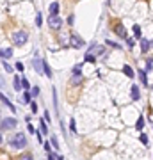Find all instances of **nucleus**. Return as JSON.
<instances>
[{"label":"nucleus","mask_w":153,"mask_h":160,"mask_svg":"<svg viewBox=\"0 0 153 160\" xmlns=\"http://www.w3.org/2000/svg\"><path fill=\"white\" fill-rule=\"evenodd\" d=\"M14 150H21V148H25L27 146V135L23 134V132H18L12 139H11V142H9Z\"/></svg>","instance_id":"obj_1"},{"label":"nucleus","mask_w":153,"mask_h":160,"mask_svg":"<svg viewBox=\"0 0 153 160\" xmlns=\"http://www.w3.org/2000/svg\"><path fill=\"white\" fill-rule=\"evenodd\" d=\"M27 39H29V32H27V30H16V32L12 34V43H14L16 46H23V45L27 43Z\"/></svg>","instance_id":"obj_2"},{"label":"nucleus","mask_w":153,"mask_h":160,"mask_svg":"<svg viewBox=\"0 0 153 160\" xmlns=\"http://www.w3.org/2000/svg\"><path fill=\"white\" fill-rule=\"evenodd\" d=\"M16 125H18V121L14 118H5V119L0 121V128L2 130H12V128H16Z\"/></svg>","instance_id":"obj_3"},{"label":"nucleus","mask_w":153,"mask_h":160,"mask_svg":"<svg viewBox=\"0 0 153 160\" xmlns=\"http://www.w3.org/2000/svg\"><path fill=\"white\" fill-rule=\"evenodd\" d=\"M48 27L53 28V30H59V28L62 27V20H61L59 16H50V18H48Z\"/></svg>","instance_id":"obj_4"},{"label":"nucleus","mask_w":153,"mask_h":160,"mask_svg":"<svg viewBox=\"0 0 153 160\" xmlns=\"http://www.w3.org/2000/svg\"><path fill=\"white\" fill-rule=\"evenodd\" d=\"M70 39H71V43H70V45H71L73 48H82V46L86 45V41H84L80 36H77V34H71V37H70Z\"/></svg>","instance_id":"obj_5"},{"label":"nucleus","mask_w":153,"mask_h":160,"mask_svg":"<svg viewBox=\"0 0 153 160\" xmlns=\"http://www.w3.org/2000/svg\"><path fill=\"white\" fill-rule=\"evenodd\" d=\"M32 66H34V71L36 73H43V61L39 57H34L32 59Z\"/></svg>","instance_id":"obj_6"},{"label":"nucleus","mask_w":153,"mask_h":160,"mask_svg":"<svg viewBox=\"0 0 153 160\" xmlns=\"http://www.w3.org/2000/svg\"><path fill=\"white\" fill-rule=\"evenodd\" d=\"M12 57V48L9 46V48H0V59H11Z\"/></svg>","instance_id":"obj_7"},{"label":"nucleus","mask_w":153,"mask_h":160,"mask_svg":"<svg viewBox=\"0 0 153 160\" xmlns=\"http://www.w3.org/2000/svg\"><path fill=\"white\" fill-rule=\"evenodd\" d=\"M48 12H50V16H59V4L52 2L50 7H48Z\"/></svg>","instance_id":"obj_8"},{"label":"nucleus","mask_w":153,"mask_h":160,"mask_svg":"<svg viewBox=\"0 0 153 160\" xmlns=\"http://www.w3.org/2000/svg\"><path fill=\"white\" fill-rule=\"evenodd\" d=\"M0 100H2V102H4V103H5V105L9 107V109H11V112H14V110H16V109H14V105L11 103V100H9V98H7V96H5V94L2 93V91H0Z\"/></svg>","instance_id":"obj_9"},{"label":"nucleus","mask_w":153,"mask_h":160,"mask_svg":"<svg viewBox=\"0 0 153 160\" xmlns=\"http://www.w3.org/2000/svg\"><path fill=\"white\" fill-rule=\"evenodd\" d=\"M20 102H21L23 105H27V103H30V102H32V94H30L29 91H25V93H23V96L20 98Z\"/></svg>","instance_id":"obj_10"},{"label":"nucleus","mask_w":153,"mask_h":160,"mask_svg":"<svg viewBox=\"0 0 153 160\" xmlns=\"http://www.w3.org/2000/svg\"><path fill=\"white\" fill-rule=\"evenodd\" d=\"M87 53H89V55H93V53H100V55H102V53H103V46H98V45H96V46H91Z\"/></svg>","instance_id":"obj_11"},{"label":"nucleus","mask_w":153,"mask_h":160,"mask_svg":"<svg viewBox=\"0 0 153 160\" xmlns=\"http://www.w3.org/2000/svg\"><path fill=\"white\" fill-rule=\"evenodd\" d=\"M137 75H139V78H141V82H143L144 85H150V84H148V78H146V71H144V69H137Z\"/></svg>","instance_id":"obj_12"},{"label":"nucleus","mask_w":153,"mask_h":160,"mask_svg":"<svg viewBox=\"0 0 153 160\" xmlns=\"http://www.w3.org/2000/svg\"><path fill=\"white\" fill-rule=\"evenodd\" d=\"M116 34H118L119 37H127V30H125V27H123V25H116Z\"/></svg>","instance_id":"obj_13"},{"label":"nucleus","mask_w":153,"mask_h":160,"mask_svg":"<svg viewBox=\"0 0 153 160\" xmlns=\"http://www.w3.org/2000/svg\"><path fill=\"white\" fill-rule=\"evenodd\" d=\"M43 73H45L48 78H52V69H50V66H48L46 61H43Z\"/></svg>","instance_id":"obj_14"},{"label":"nucleus","mask_w":153,"mask_h":160,"mask_svg":"<svg viewBox=\"0 0 153 160\" xmlns=\"http://www.w3.org/2000/svg\"><path fill=\"white\" fill-rule=\"evenodd\" d=\"M139 98H141V93H139L137 85H132V100H134V102H137Z\"/></svg>","instance_id":"obj_15"},{"label":"nucleus","mask_w":153,"mask_h":160,"mask_svg":"<svg viewBox=\"0 0 153 160\" xmlns=\"http://www.w3.org/2000/svg\"><path fill=\"white\" fill-rule=\"evenodd\" d=\"M141 50H143V53H146L150 50V41L148 39H141Z\"/></svg>","instance_id":"obj_16"},{"label":"nucleus","mask_w":153,"mask_h":160,"mask_svg":"<svg viewBox=\"0 0 153 160\" xmlns=\"http://www.w3.org/2000/svg\"><path fill=\"white\" fill-rule=\"evenodd\" d=\"M12 87H14V91H20V89H21V77H14Z\"/></svg>","instance_id":"obj_17"},{"label":"nucleus","mask_w":153,"mask_h":160,"mask_svg":"<svg viewBox=\"0 0 153 160\" xmlns=\"http://www.w3.org/2000/svg\"><path fill=\"white\" fill-rule=\"evenodd\" d=\"M123 71H125V75H127L128 78H134V69H132L130 66H123Z\"/></svg>","instance_id":"obj_18"},{"label":"nucleus","mask_w":153,"mask_h":160,"mask_svg":"<svg viewBox=\"0 0 153 160\" xmlns=\"http://www.w3.org/2000/svg\"><path fill=\"white\" fill-rule=\"evenodd\" d=\"M82 82V75H73V78H71V84L73 85H78Z\"/></svg>","instance_id":"obj_19"},{"label":"nucleus","mask_w":153,"mask_h":160,"mask_svg":"<svg viewBox=\"0 0 153 160\" xmlns=\"http://www.w3.org/2000/svg\"><path fill=\"white\" fill-rule=\"evenodd\" d=\"M135 128H137V130H143V128H144V118H143V116H139V119H137V125H135Z\"/></svg>","instance_id":"obj_20"},{"label":"nucleus","mask_w":153,"mask_h":160,"mask_svg":"<svg viewBox=\"0 0 153 160\" xmlns=\"http://www.w3.org/2000/svg\"><path fill=\"white\" fill-rule=\"evenodd\" d=\"M39 130H41V134H48V126H46V121L45 119L39 123Z\"/></svg>","instance_id":"obj_21"},{"label":"nucleus","mask_w":153,"mask_h":160,"mask_svg":"<svg viewBox=\"0 0 153 160\" xmlns=\"http://www.w3.org/2000/svg\"><path fill=\"white\" fill-rule=\"evenodd\" d=\"M73 75H82V64H75L73 66Z\"/></svg>","instance_id":"obj_22"},{"label":"nucleus","mask_w":153,"mask_h":160,"mask_svg":"<svg viewBox=\"0 0 153 160\" xmlns=\"http://www.w3.org/2000/svg\"><path fill=\"white\" fill-rule=\"evenodd\" d=\"M43 25V16H41V12H37L36 14V27H41Z\"/></svg>","instance_id":"obj_23"},{"label":"nucleus","mask_w":153,"mask_h":160,"mask_svg":"<svg viewBox=\"0 0 153 160\" xmlns=\"http://www.w3.org/2000/svg\"><path fill=\"white\" fill-rule=\"evenodd\" d=\"M21 87H23V89H29V87H30V84H29V80H27L25 77H21Z\"/></svg>","instance_id":"obj_24"},{"label":"nucleus","mask_w":153,"mask_h":160,"mask_svg":"<svg viewBox=\"0 0 153 160\" xmlns=\"http://www.w3.org/2000/svg\"><path fill=\"white\" fill-rule=\"evenodd\" d=\"M39 93H41V89H39L37 85H36V87H32V91H30V94H32V96H36V98L39 96Z\"/></svg>","instance_id":"obj_25"},{"label":"nucleus","mask_w":153,"mask_h":160,"mask_svg":"<svg viewBox=\"0 0 153 160\" xmlns=\"http://www.w3.org/2000/svg\"><path fill=\"white\" fill-rule=\"evenodd\" d=\"M70 130H71L73 134H77V123H75V119L70 121Z\"/></svg>","instance_id":"obj_26"},{"label":"nucleus","mask_w":153,"mask_h":160,"mask_svg":"<svg viewBox=\"0 0 153 160\" xmlns=\"http://www.w3.org/2000/svg\"><path fill=\"white\" fill-rule=\"evenodd\" d=\"M86 61L94 64V62H96V57H94V55H89V53H86Z\"/></svg>","instance_id":"obj_27"},{"label":"nucleus","mask_w":153,"mask_h":160,"mask_svg":"<svg viewBox=\"0 0 153 160\" xmlns=\"http://www.w3.org/2000/svg\"><path fill=\"white\" fill-rule=\"evenodd\" d=\"M134 34H135L137 37H141V27H139V25H134Z\"/></svg>","instance_id":"obj_28"},{"label":"nucleus","mask_w":153,"mask_h":160,"mask_svg":"<svg viewBox=\"0 0 153 160\" xmlns=\"http://www.w3.org/2000/svg\"><path fill=\"white\" fill-rule=\"evenodd\" d=\"M139 141H141L143 144H148V135H146V134H141V137H139Z\"/></svg>","instance_id":"obj_29"},{"label":"nucleus","mask_w":153,"mask_h":160,"mask_svg":"<svg viewBox=\"0 0 153 160\" xmlns=\"http://www.w3.org/2000/svg\"><path fill=\"white\" fill-rule=\"evenodd\" d=\"M20 160H34V159H32V155H30V153H23V155L20 157Z\"/></svg>","instance_id":"obj_30"},{"label":"nucleus","mask_w":153,"mask_h":160,"mask_svg":"<svg viewBox=\"0 0 153 160\" xmlns=\"http://www.w3.org/2000/svg\"><path fill=\"white\" fill-rule=\"evenodd\" d=\"M57 155H59V153H55V151H50V153H48V160H57Z\"/></svg>","instance_id":"obj_31"},{"label":"nucleus","mask_w":153,"mask_h":160,"mask_svg":"<svg viewBox=\"0 0 153 160\" xmlns=\"http://www.w3.org/2000/svg\"><path fill=\"white\" fill-rule=\"evenodd\" d=\"M30 109H32L34 114H37V103H36V102H30Z\"/></svg>","instance_id":"obj_32"},{"label":"nucleus","mask_w":153,"mask_h":160,"mask_svg":"<svg viewBox=\"0 0 153 160\" xmlns=\"http://www.w3.org/2000/svg\"><path fill=\"white\" fill-rule=\"evenodd\" d=\"M50 141H52V144H53V148L57 150V148H59V142H57V137H55V135H52V139H50Z\"/></svg>","instance_id":"obj_33"},{"label":"nucleus","mask_w":153,"mask_h":160,"mask_svg":"<svg viewBox=\"0 0 153 160\" xmlns=\"http://www.w3.org/2000/svg\"><path fill=\"white\" fill-rule=\"evenodd\" d=\"M127 45H128V46H130V48H132V46H134V45H135V41H134V39H132V37H127Z\"/></svg>","instance_id":"obj_34"},{"label":"nucleus","mask_w":153,"mask_h":160,"mask_svg":"<svg viewBox=\"0 0 153 160\" xmlns=\"http://www.w3.org/2000/svg\"><path fill=\"white\" fill-rule=\"evenodd\" d=\"M4 69H5L7 73H11V71H12V68H11V66H9V64H7L5 61H4Z\"/></svg>","instance_id":"obj_35"},{"label":"nucleus","mask_w":153,"mask_h":160,"mask_svg":"<svg viewBox=\"0 0 153 160\" xmlns=\"http://www.w3.org/2000/svg\"><path fill=\"white\" fill-rule=\"evenodd\" d=\"M16 69H18V71H21V73H23V64H21V62H16Z\"/></svg>","instance_id":"obj_36"},{"label":"nucleus","mask_w":153,"mask_h":160,"mask_svg":"<svg viewBox=\"0 0 153 160\" xmlns=\"http://www.w3.org/2000/svg\"><path fill=\"white\" fill-rule=\"evenodd\" d=\"M2 87H5V80H4V77L0 75V89H2Z\"/></svg>","instance_id":"obj_37"},{"label":"nucleus","mask_w":153,"mask_h":160,"mask_svg":"<svg viewBox=\"0 0 153 160\" xmlns=\"http://www.w3.org/2000/svg\"><path fill=\"white\" fill-rule=\"evenodd\" d=\"M152 59H148V61H146V68H148V71H150V69H152Z\"/></svg>","instance_id":"obj_38"},{"label":"nucleus","mask_w":153,"mask_h":160,"mask_svg":"<svg viewBox=\"0 0 153 160\" xmlns=\"http://www.w3.org/2000/svg\"><path fill=\"white\" fill-rule=\"evenodd\" d=\"M107 45H111V46H114V48H119V45H116V43H112V41H107Z\"/></svg>","instance_id":"obj_39"},{"label":"nucleus","mask_w":153,"mask_h":160,"mask_svg":"<svg viewBox=\"0 0 153 160\" xmlns=\"http://www.w3.org/2000/svg\"><path fill=\"white\" fill-rule=\"evenodd\" d=\"M73 21H75V16H70V18H68V23H70V25H71V23H73Z\"/></svg>","instance_id":"obj_40"},{"label":"nucleus","mask_w":153,"mask_h":160,"mask_svg":"<svg viewBox=\"0 0 153 160\" xmlns=\"http://www.w3.org/2000/svg\"><path fill=\"white\" fill-rule=\"evenodd\" d=\"M45 121H46V123L50 121V114H48V112H45Z\"/></svg>","instance_id":"obj_41"},{"label":"nucleus","mask_w":153,"mask_h":160,"mask_svg":"<svg viewBox=\"0 0 153 160\" xmlns=\"http://www.w3.org/2000/svg\"><path fill=\"white\" fill-rule=\"evenodd\" d=\"M29 132H30V134H36V130H34V126H32V125H29Z\"/></svg>","instance_id":"obj_42"},{"label":"nucleus","mask_w":153,"mask_h":160,"mask_svg":"<svg viewBox=\"0 0 153 160\" xmlns=\"http://www.w3.org/2000/svg\"><path fill=\"white\" fill-rule=\"evenodd\" d=\"M57 160H64V159H62V157H61V155H57Z\"/></svg>","instance_id":"obj_43"},{"label":"nucleus","mask_w":153,"mask_h":160,"mask_svg":"<svg viewBox=\"0 0 153 160\" xmlns=\"http://www.w3.org/2000/svg\"><path fill=\"white\" fill-rule=\"evenodd\" d=\"M2 141H4V139H2V134H0V144H2Z\"/></svg>","instance_id":"obj_44"}]
</instances>
